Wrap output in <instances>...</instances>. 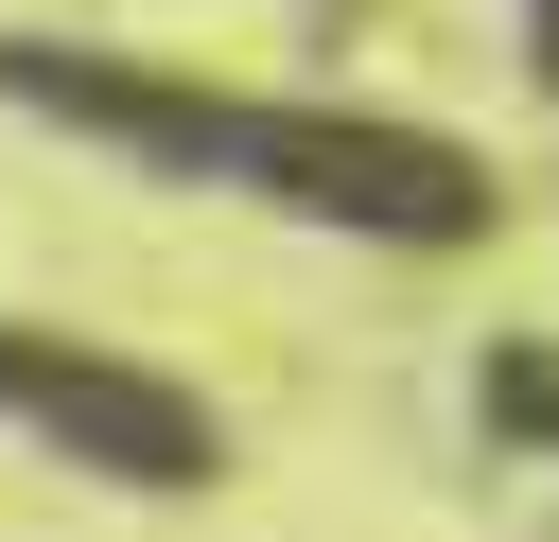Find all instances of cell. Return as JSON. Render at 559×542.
Segmentation results:
<instances>
[{"label":"cell","mask_w":559,"mask_h":542,"mask_svg":"<svg viewBox=\"0 0 559 542\" xmlns=\"http://www.w3.org/2000/svg\"><path fill=\"white\" fill-rule=\"evenodd\" d=\"M489 420H507L524 455H559V350H507V367H489Z\"/></svg>","instance_id":"obj_3"},{"label":"cell","mask_w":559,"mask_h":542,"mask_svg":"<svg viewBox=\"0 0 559 542\" xmlns=\"http://www.w3.org/2000/svg\"><path fill=\"white\" fill-rule=\"evenodd\" d=\"M524 70H542V105H559V0H524Z\"/></svg>","instance_id":"obj_4"},{"label":"cell","mask_w":559,"mask_h":542,"mask_svg":"<svg viewBox=\"0 0 559 542\" xmlns=\"http://www.w3.org/2000/svg\"><path fill=\"white\" fill-rule=\"evenodd\" d=\"M0 437H35L52 472H87V490H122V507L227 490V420H210L157 350L52 332V315H0Z\"/></svg>","instance_id":"obj_2"},{"label":"cell","mask_w":559,"mask_h":542,"mask_svg":"<svg viewBox=\"0 0 559 542\" xmlns=\"http://www.w3.org/2000/svg\"><path fill=\"white\" fill-rule=\"evenodd\" d=\"M0 105L122 157V175H175V192H245L314 245H402V262H454L507 227V175L454 140V122H402V105H314V87H227V70H175V52H105V35H0Z\"/></svg>","instance_id":"obj_1"}]
</instances>
